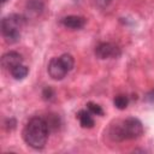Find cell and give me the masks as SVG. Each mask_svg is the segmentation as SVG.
Masks as SVG:
<instances>
[{
	"instance_id": "obj_2",
	"label": "cell",
	"mask_w": 154,
	"mask_h": 154,
	"mask_svg": "<svg viewBox=\"0 0 154 154\" xmlns=\"http://www.w3.org/2000/svg\"><path fill=\"white\" fill-rule=\"evenodd\" d=\"M108 136L116 141H125V140H135L138 138L143 134V125L140 119L135 117L126 118L124 120L116 122V124L111 125Z\"/></svg>"
},
{
	"instance_id": "obj_7",
	"label": "cell",
	"mask_w": 154,
	"mask_h": 154,
	"mask_svg": "<svg viewBox=\"0 0 154 154\" xmlns=\"http://www.w3.org/2000/svg\"><path fill=\"white\" fill-rule=\"evenodd\" d=\"M85 18L81 17V16H66L61 19V24L69 29H82L85 25Z\"/></svg>"
},
{
	"instance_id": "obj_13",
	"label": "cell",
	"mask_w": 154,
	"mask_h": 154,
	"mask_svg": "<svg viewBox=\"0 0 154 154\" xmlns=\"http://www.w3.org/2000/svg\"><path fill=\"white\" fill-rule=\"evenodd\" d=\"M87 109H88L91 114H95V116H103V111H102L101 106L97 105V103L88 102V103H87Z\"/></svg>"
},
{
	"instance_id": "obj_4",
	"label": "cell",
	"mask_w": 154,
	"mask_h": 154,
	"mask_svg": "<svg viewBox=\"0 0 154 154\" xmlns=\"http://www.w3.org/2000/svg\"><path fill=\"white\" fill-rule=\"evenodd\" d=\"M95 55L99 59L117 58L120 55V49L111 42H101L95 47Z\"/></svg>"
},
{
	"instance_id": "obj_5",
	"label": "cell",
	"mask_w": 154,
	"mask_h": 154,
	"mask_svg": "<svg viewBox=\"0 0 154 154\" xmlns=\"http://www.w3.org/2000/svg\"><path fill=\"white\" fill-rule=\"evenodd\" d=\"M47 70H48V75H49L53 79H55V81L63 79V78L67 75V72H69V71L65 69V66L63 65L60 58H53V59H51Z\"/></svg>"
},
{
	"instance_id": "obj_1",
	"label": "cell",
	"mask_w": 154,
	"mask_h": 154,
	"mask_svg": "<svg viewBox=\"0 0 154 154\" xmlns=\"http://www.w3.org/2000/svg\"><path fill=\"white\" fill-rule=\"evenodd\" d=\"M49 128L47 120L42 117H32L23 129V138L28 146L34 149H42L48 140Z\"/></svg>"
},
{
	"instance_id": "obj_12",
	"label": "cell",
	"mask_w": 154,
	"mask_h": 154,
	"mask_svg": "<svg viewBox=\"0 0 154 154\" xmlns=\"http://www.w3.org/2000/svg\"><path fill=\"white\" fill-rule=\"evenodd\" d=\"M59 58H60V60H61L63 65L65 66V69H66V70L70 72V71L73 69V66H75V60H73V57H72L71 54H63V55H60Z\"/></svg>"
},
{
	"instance_id": "obj_3",
	"label": "cell",
	"mask_w": 154,
	"mask_h": 154,
	"mask_svg": "<svg viewBox=\"0 0 154 154\" xmlns=\"http://www.w3.org/2000/svg\"><path fill=\"white\" fill-rule=\"evenodd\" d=\"M25 22V18L17 13H11L2 18L1 20V34L4 40L12 45L19 41L20 29Z\"/></svg>"
},
{
	"instance_id": "obj_9",
	"label": "cell",
	"mask_w": 154,
	"mask_h": 154,
	"mask_svg": "<svg viewBox=\"0 0 154 154\" xmlns=\"http://www.w3.org/2000/svg\"><path fill=\"white\" fill-rule=\"evenodd\" d=\"M43 10V2L42 0H28L26 2V11L29 14L36 17L38 14H41Z\"/></svg>"
},
{
	"instance_id": "obj_15",
	"label": "cell",
	"mask_w": 154,
	"mask_h": 154,
	"mask_svg": "<svg viewBox=\"0 0 154 154\" xmlns=\"http://www.w3.org/2000/svg\"><path fill=\"white\" fill-rule=\"evenodd\" d=\"M16 120L13 119V118H10V119H7L6 120V129L7 130H12V129H14L16 128Z\"/></svg>"
},
{
	"instance_id": "obj_10",
	"label": "cell",
	"mask_w": 154,
	"mask_h": 154,
	"mask_svg": "<svg viewBox=\"0 0 154 154\" xmlns=\"http://www.w3.org/2000/svg\"><path fill=\"white\" fill-rule=\"evenodd\" d=\"M10 73H11V76H12L14 79H23V78H25V77L28 76L29 69H28L26 66H24L23 64H20V65H18V66H16L14 69H12V70L10 71Z\"/></svg>"
},
{
	"instance_id": "obj_6",
	"label": "cell",
	"mask_w": 154,
	"mask_h": 154,
	"mask_svg": "<svg viewBox=\"0 0 154 154\" xmlns=\"http://www.w3.org/2000/svg\"><path fill=\"white\" fill-rule=\"evenodd\" d=\"M23 57L18 53V52H14V51H11V52H7L5 53L2 57H1V66L4 70H7V71H11L12 69H14L16 66L23 64Z\"/></svg>"
},
{
	"instance_id": "obj_14",
	"label": "cell",
	"mask_w": 154,
	"mask_h": 154,
	"mask_svg": "<svg viewBox=\"0 0 154 154\" xmlns=\"http://www.w3.org/2000/svg\"><path fill=\"white\" fill-rule=\"evenodd\" d=\"M54 90L51 88V87H46L43 90H42V96L45 100H52L54 97Z\"/></svg>"
},
{
	"instance_id": "obj_16",
	"label": "cell",
	"mask_w": 154,
	"mask_h": 154,
	"mask_svg": "<svg viewBox=\"0 0 154 154\" xmlns=\"http://www.w3.org/2000/svg\"><path fill=\"white\" fill-rule=\"evenodd\" d=\"M111 0H97V2H102V5H107Z\"/></svg>"
},
{
	"instance_id": "obj_8",
	"label": "cell",
	"mask_w": 154,
	"mask_h": 154,
	"mask_svg": "<svg viewBox=\"0 0 154 154\" xmlns=\"http://www.w3.org/2000/svg\"><path fill=\"white\" fill-rule=\"evenodd\" d=\"M90 114H91V113H90L88 109H81V111H78L77 118H78L79 124H81L82 128L90 129V128L94 126L95 122H94V119H93V117H91Z\"/></svg>"
},
{
	"instance_id": "obj_17",
	"label": "cell",
	"mask_w": 154,
	"mask_h": 154,
	"mask_svg": "<svg viewBox=\"0 0 154 154\" xmlns=\"http://www.w3.org/2000/svg\"><path fill=\"white\" fill-rule=\"evenodd\" d=\"M6 2H7V0H1V4H2V5H5Z\"/></svg>"
},
{
	"instance_id": "obj_11",
	"label": "cell",
	"mask_w": 154,
	"mask_h": 154,
	"mask_svg": "<svg viewBox=\"0 0 154 154\" xmlns=\"http://www.w3.org/2000/svg\"><path fill=\"white\" fill-rule=\"evenodd\" d=\"M113 105L118 108V109H125L129 105V99L125 95H117L113 100Z\"/></svg>"
}]
</instances>
